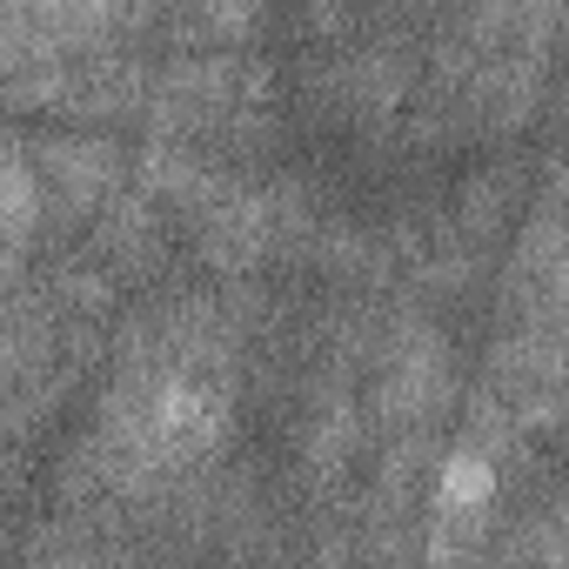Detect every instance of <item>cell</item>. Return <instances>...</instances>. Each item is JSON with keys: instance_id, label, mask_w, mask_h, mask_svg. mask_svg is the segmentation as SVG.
Returning <instances> with one entry per match:
<instances>
[{"instance_id": "cell-1", "label": "cell", "mask_w": 569, "mask_h": 569, "mask_svg": "<svg viewBox=\"0 0 569 569\" xmlns=\"http://www.w3.org/2000/svg\"><path fill=\"white\" fill-rule=\"evenodd\" d=\"M28 154H34V174H41L68 208L101 201V194L114 188V174H121V154H114V141H101V134H41Z\"/></svg>"}, {"instance_id": "cell-2", "label": "cell", "mask_w": 569, "mask_h": 569, "mask_svg": "<svg viewBox=\"0 0 569 569\" xmlns=\"http://www.w3.org/2000/svg\"><path fill=\"white\" fill-rule=\"evenodd\" d=\"M34 221H41V174H34V154L21 141L0 134V268H14L21 248L34 241Z\"/></svg>"}, {"instance_id": "cell-3", "label": "cell", "mask_w": 569, "mask_h": 569, "mask_svg": "<svg viewBox=\"0 0 569 569\" xmlns=\"http://www.w3.org/2000/svg\"><path fill=\"white\" fill-rule=\"evenodd\" d=\"M489 502H496V462H489L476 442L449 449V456H442V476H436V509H442V522H476Z\"/></svg>"}]
</instances>
